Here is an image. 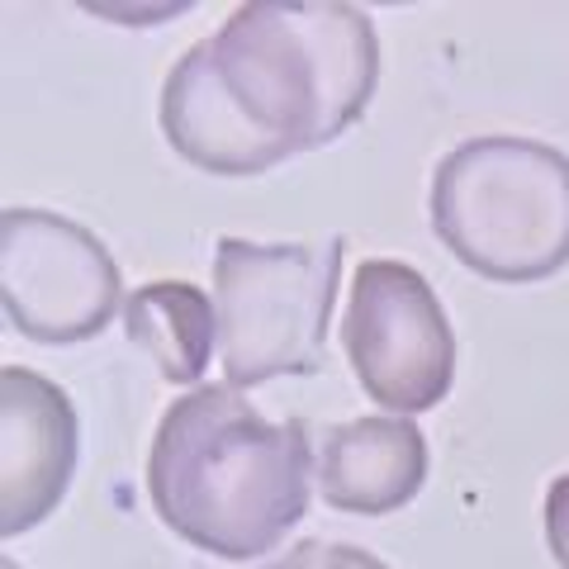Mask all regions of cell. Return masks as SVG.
Instances as JSON below:
<instances>
[{
	"label": "cell",
	"instance_id": "10",
	"mask_svg": "<svg viewBox=\"0 0 569 569\" xmlns=\"http://www.w3.org/2000/svg\"><path fill=\"white\" fill-rule=\"evenodd\" d=\"M123 328L157 361L162 380L200 389L213 342H219V313L194 284L186 280L138 284L129 305H123Z\"/></svg>",
	"mask_w": 569,
	"mask_h": 569
},
{
	"label": "cell",
	"instance_id": "11",
	"mask_svg": "<svg viewBox=\"0 0 569 569\" xmlns=\"http://www.w3.org/2000/svg\"><path fill=\"white\" fill-rule=\"evenodd\" d=\"M261 569H389L385 560H376L370 550L361 546H347V541H299L290 546L284 556L266 560Z\"/></svg>",
	"mask_w": 569,
	"mask_h": 569
},
{
	"label": "cell",
	"instance_id": "2",
	"mask_svg": "<svg viewBox=\"0 0 569 569\" xmlns=\"http://www.w3.org/2000/svg\"><path fill=\"white\" fill-rule=\"evenodd\" d=\"M209 48L228 96L290 157L342 138L380 86L376 24L337 0H252Z\"/></svg>",
	"mask_w": 569,
	"mask_h": 569
},
{
	"label": "cell",
	"instance_id": "9",
	"mask_svg": "<svg viewBox=\"0 0 569 569\" xmlns=\"http://www.w3.org/2000/svg\"><path fill=\"white\" fill-rule=\"evenodd\" d=\"M427 485V437L408 418H351L328 427L318 451L323 503L356 518H385Z\"/></svg>",
	"mask_w": 569,
	"mask_h": 569
},
{
	"label": "cell",
	"instance_id": "8",
	"mask_svg": "<svg viewBox=\"0 0 569 569\" xmlns=\"http://www.w3.org/2000/svg\"><path fill=\"white\" fill-rule=\"evenodd\" d=\"M157 119H162V133L176 148V157H186L190 167L209 176H261L290 162V148H280L271 133H261L242 114V104L228 96L219 67H213L209 39L190 43L171 62Z\"/></svg>",
	"mask_w": 569,
	"mask_h": 569
},
{
	"label": "cell",
	"instance_id": "4",
	"mask_svg": "<svg viewBox=\"0 0 569 569\" xmlns=\"http://www.w3.org/2000/svg\"><path fill=\"white\" fill-rule=\"evenodd\" d=\"M342 257L347 238L271 247L219 238L213 313H219V356L228 385L252 389L280 376L323 370Z\"/></svg>",
	"mask_w": 569,
	"mask_h": 569
},
{
	"label": "cell",
	"instance_id": "12",
	"mask_svg": "<svg viewBox=\"0 0 569 569\" xmlns=\"http://www.w3.org/2000/svg\"><path fill=\"white\" fill-rule=\"evenodd\" d=\"M546 546L560 569H569V475L546 489Z\"/></svg>",
	"mask_w": 569,
	"mask_h": 569
},
{
	"label": "cell",
	"instance_id": "6",
	"mask_svg": "<svg viewBox=\"0 0 569 569\" xmlns=\"http://www.w3.org/2000/svg\"><path fill=\"white\" fill-rule=\"evenodd\" d=\"M123 276L91 228L52 209L0 213V299L14 332L43 347L91 342L114 323Z\"/></svg>",
	"mask_w": 569,
	"mask_h": 569
},
{
	"label": "cell",
	"instance_id": "5",
	"mask_svg": "<svg viewBox=\"0 0 569 569\" xmlns=\"http://www.w3.org/2000/svg\"><path fill=\"white\" fill-rule=\"evenodd\" d=\"M342 347L361 389L389 413H427L451 395L456 332L437 290L408 261L356 266Z\"/></svg>",
	"mask_w": 569,
	"mask_h": 569
},
{
	"label": "cell",
	"instance_id": "3",
	"mask_svg": "<svg viewBox=\"0 0 569 569\" xmlns=\"http://www.w3.org/2000/svg\"><path fill=\"white\" fill-rule=\"evenodd\" d=\"M441 247L493 284H537L569 266V157L537 138L489 133L432 171Z\"/></svg>",
	"mask_w": 569,
	"mask_h": 569
},
{
	"label": "cell",
	"instance_id": "1",
	"mask_svg": "<svg viewBox=\"0 0 569 569\" xmlns=\"http://www.w3.org/2000/svg\"><path fill=\"white\" fill-rule=\"evenodd\" d=\"M313 479L305 418H261L228 380L186 389L157 422L148 451L157 518L219 560L276 550L309 512Z\"/></svg>",
	"mask_w": 569,
	"mask_h": 569
},
{
	"label": "cell",
	"instance_id": "7",
	"mask_svg": "<svg viewBox=\"0 0 569 569\" xmlns=\"http://www.w3.org/2000/svg\"><path fill=\"white\" fill-rule=\"evenodd\" d=\"M77 408L48 376L24 366L0 370V537L39 527L77 470Z\"/></svg>",
	"mask_w": 569,
	"mask_h": 569
}]
</instances>
